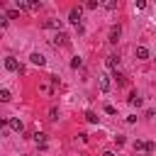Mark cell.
<instances>
[{"label": "cell", "instance_id": "19", "mask_svg": "<svg viewBox=\"0 0 156 156\" xmlns=\"http://www.w3.org/2000/svg\"><path fill=\"white\" fill-rule=\"evenodd\" d=\"M5 15H7V17H10V20H17V17H20V10H7V12H5Z\"/></svg>", "mask_w": 156, "mask_h": 156}, {"label": "cell", "instance_id": "5", "mask_svg": "<svg viewBox=\"0 0 156 156\" xmlns=\"http://www.w3.org/2000/svg\"><path fill=\"white\" fill-rule=\"evenodd\" d=\"M51 44L54 46H68V34H63V32H58L54 39H51Z\"/></svg>", "mask_w": 156, "mask_h": 156}, {"label": "cell", "instance_id": "7", "mask_svg": "<svg viewBox=\"0 0 156 156\" xmlns=\"http://www.w3.org/2000/svg\"><path fill=\"white\" fill-rule=\"evenodd\" d=\"M105 63H107L110 71H117V66H119V56H117V54H110V56L105 58Z\"/></svg>", "mask_w": 156, "mask_h": 156}, {"label": "cell", "instance_id": "11", "mask_svg": "<svg viewBox=\"0 0 156 156\" xmlns=\"http://www.w3.org/2000/svg\"><path fill=\"white\" fill-rule=\"evenodd\" d=\"M134 56L141 58V61H146V58H149V49H146V46H136V49H134Z\"/></svg>", "mask_w": 156, "mask_h": 156}, {"label": "cell", "instance_id": "9", "mask_svg": "<svg viewBox=\"0 0 156 156\" xmlns=\"http://www.w3.org/2000/svg\"><path fill=\"white\" fill-rule=\"evenodd\" d=\"M29 61H32L34 66H44V63H46V58H44V54H39V51H34V54L29 56Z\"/></svg>", "mask_w": 156, "mask_h": 156}, {"label": "cell", "instance_id": "12", "mask_svg": "<svg viewBox=\"0 0 156 156\" xmlns=\"http://www.w3.org/2000/svg\"><path fill=\"white\" fill-rule=\"evenodd\" d=\"M44 27H46V29H61V20H46Z\"/></svg>", "mask_w": 156, "mask_h": 156}, {"label": "cell", "instance_id": "10", "mask_svg": "<svg viewBox=\"0 0 156 156\" xmlns=\"http://www.w3.org/2000/svg\"><path fill=\"white\" fill-rule=\"evenodd\" d=\"M34 141H37V146H39L41 151L46 149V134H44V132H37V134H34Z\"/></svg>", "mask_w": 156, "mask_h": 156}, {"label": "cell", "instance_id": "16", "mask_svg": "<svg viewBox=\"0 0 156 156\" xmlns=\"http://www.w3.org/2000/svg\"><path fill=\"white\" fill-rule=\"evenodd\" d=\"M83 66V58L80 56H73V61H71V68H80Z\"/></svg>", "mask_w": 156, "mask_h": 156}, {"label": "cell", "instance_id": "18", "mask_svg": "<svg viewBox=\"0 0 156 156\" xmlns=\"http://www.w3.org/2000/svg\"><path fill=\"white\" fill-rule=\"evenodd\" d=\"M102 5H105V7H107V10H117V2H115V0H105V2H102Z\"/></svg>", "mask_w": 156, "mask_h": 156}, {"label": "cell", "instance_id": "4", "mask_svg": "<svg viewBox=\"0 0 156 156\" xmlns=\"http://www.w3.org/2000/svg\"><path fill=\"white\" fill-rule=\"evenodd\" d=\"M134 151H146V154H151V151H154V144H151V141H139V139H136V141H134Z\"/></svg>", "mask_w": 156, "mask_h": 156}, {"label": "cell", "instance_id": "23", "mask_svg": "<svg viewBox=\"0 0 156 156\" xmlns=\"http://www.w3.org/2000/svg\"><path fill=\"white\" fill-rule=\"evenodd\" d=\"M102 156H115V154H112V151H105V154H102Z\"/></svg>", "mask_w": 156, "mask_h": 156}, {"label": "cell", "instance_id": "13", "mask_svg": "<svg viewBox=\"0 0 156 156\" xmlns=\"http://www.w3.org/2000/svg\"><path fill=\"white\" fill-rule=\"evenodd\" d=\"M112 78L117 80V85H119V88H122V85H127V78H124V76H122L119 71H115V76H112Z\"/></svg>", "mask_w": 156, "mask_h": 156}, {"label": "cell", "instance_id": "1", "mask_svg": "<svg viewBox=\"0 0 156 156\" xmlns=\"http://www.w3.org/2000/svg\"><path fill=\"white\" fill-rule=\"evenodd\" d=\"M68 22H71V24H76L78 29H83V24H80V7H73V10H71Z\"/></svg>", "mask_w": 156, "mask_h": 156}, {"label": "cell", "instance_id": "20", "mask_svg": "<svg viewBox=\"0 0 156 156\" xmlns=\"http://www.w3.org/2000/svg\"><path fill=\"white\" fill-rule=\"evenodd\" d=\"M98 5H100V2H98V0H88V2H85V7H88V10H95V7H98Z\"/></svg>", "mask_w": 156, "mask_h": 156}, {"label": "cell", "instance_id": "17", "mask_svg": "<svg viewBox=\"0 0 156 156\" xmlns=\"http://www.w3.org/2000/svg\"><path fill=\"white\" fill-rule=\"evenodd\" d=\"M10 98H12V95H10V90H7V88H2V90H0V100H2V102H7Z\"/></svg>", "mask_w": 156, "mask_h": 156}, {"label": "cell", "instance_id": "22", "mask_svg": "<svg viewBox=\"0 0 156 156\" xmlns=\"http://www.w3.org/2000/svg\"><path fill=\"white\" fill-rule=\"evenodd\" d=\"M7 20H10L7 15H0V27H5V24H7Z\"/></svg>", "mask_w": 156, "mask_h": 156}, {"label": "cell", "instance_id": "8", "mask_svg": "<svg viewBox=\"0 0 156 156\" xmlns=\"http://www.w3.org/2000/svg\"><path fill=\"white\" fill-rule=\"evenodd\" d=\"M98 85H100V90H102V93H107V90H110V76H105V73H102V76H98Z\"/></svg>", "mask_w": 156, "mask_h": 156}, {"label": "cell", "instance_id": "2", "mask_svg": "<svg viewBox=\"0 0 156 156\" xmlns=\"http://www.w3.org/2000/svg\"><path fill=\"white\" fill-rule=\"evenodd\" d=\"M119 34H122L119 24H112V27H110V34H107V41H110V44H117V41H119Z\"/></svg>", "mask_w": 156, "mask_h": 156}, {"label": "cell", "instance_id": "21", "mask_svg": "<svg viewBox=\"0 0 156 156\" xmlns=\"http://www.w3.org/2000/svg\"><path fill=\"white\" fill-rule=\"evenodd\" d=\"M56 117H58V110L51 107V110H49V119H56Z\"/></svg>", "mask_w": 156, "mask_h": 156}, {"label": "cell", "instance_id": "14", "mask_svg": "<svg viewBox=\"0 0 156 156\" xmlns=\"http://www.w3.org/2000/svg\"><path fill=\"white\" fill-rule=\"evenodd\" d=\"M85 119H88L90 124H98V119H100V117H98V115H95L93 110H88V112H85Z\"/></svg>", "mask_w": 156, "mask_h": 156}, {"label": "cell", "instance_id": "15", "mask_svg": "<svg viewBox=\"0 0 156 156\" xmlns=\"http://www.w3.org/2000/svg\"><path fill=\"white\" fill-rule=\"evenodd\" d=\"M129 105H134V107H139V105H141V98H139L136 93H132V95H129Z\"/></svg>", "mask_w": 156, "mask_h": 156}, {"label": "cell", "instance_id": "3", "mask_svg": "<svg viewBox=\"0 0 156 156\" xmlns=\"http://www.w3.org/2000/svg\"><path fill=\"white\" fill-rule=\"evenodd\" d=\"M7 127H10L12 132H24V122H22L20 117H10V119H7Z\"/></svg>", "mask_w": 156, "mask_h": 156}, {"label": "cell", "instance_id": "6", "mask_svg": "<svg viewBox=\"0 0 156 156\" xmlns=\"http://www.w3.org/2000/svg\"><path fill=\"white\" fill-rule=\"evenodd\" d=\"M5 68H7V71H22V66L17 63L15 56H5Z\"/></svg>", "mask_w": 156, "mask_h": 156}]
</instances>
